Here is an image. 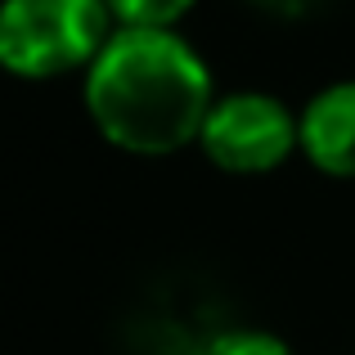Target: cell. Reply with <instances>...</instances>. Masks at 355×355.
Listing matches in <instances>:
<instances>
[{
  "mask_svg": "<svg viewBox=\"0 0 355 355\" xmlns=\"http://www.w3.org/2000/svg\"><path fill=\"white\" fill-rule=\"evenodd\" d=\"M81 99L104 144L130 157H171L198 144L216 86L180 32L117 27L81 72Z\"/></svg>",
  "mask_w": 355,
  "mask_h": 355,
  "instance_id": "6da1fadb",
  "label": "cell"
},
{
  "mask_svg": "<svg viewBox=\"0 0 355 355\" xmlns=\"http://www.w3.org/2000/svg\"><path fill=\"white\" fill-rule=\"evenodd\" d=\"M113 32L104 0H0V72L18 81L86 72Z\"/></svg>",
  "mask_w": 355,
  "mask_h": 355,
  "instance_id": "7a4b0ae2",
  "label": "cell"
},
{
  "mask_svg": "<svg viewBox=\"0 0 355 355\" xmlns=\"http://www.w3.org/2000/svg\"><path fill=\"white\" fill-rule=\"evenodd\" d=\"M198 148L225 175H266L297 153V113L270 90H225L211 99Z\"/></svg>",
  "mask_w": 355,
  "mask_h": 355,
  "instance_id": "3957f363",
  "label": "cell"
},
{
  "mask_svg": "<svg viewBox=\"0 0 355 355\" xmlns=\"http://www.w3.org/2000/svg\"><path fill=\"white\" fill-rule=\"evenodd\" d=\"M297 153L333 180H355V77L315 90L297 108Z\"/></svg>",
  "mask_w": 355,
  "mask_h": 355,
  "instance_id": "277c9868",
  "label": "cell"
},
{
  "mask_svg": "<svg viewBox=\"0 0 355 355\" xmlns=\"http://www.w3.org/2000/svg\"><path fill=\"white\" fill-rule=\"evenodd\" d=\"M117 27H153V32H175L189 18L198 0H104Z\"/></svg>",
  "mask_w": 355,
  "mask_h": 355,
  "instance_id": "5b68a950",
  "label": "cell"
},
{
  "mask_svg": "<svg viewBox=\"0 0 355 355\" xmlns=\"http://www.w3.org/2000/svg\"><path fill=\"white\" fill-rule=\"evenodd\" d=\"M202 355H297V351L270 329H230L211 338Z\"/></svg>",
  "mask_w": 355,
  "mask_h": 355,
  "instance_id": "8992f818",
  "label": "cell"
},
{
  "mask_svg": "<svg viewBox=\"0 0 355 355\" xmlns=\"http://www.w3.org/2000/svg\"><path fill=\"white\" fill-rule=\"evenodd\" d=\"M239 5L257 9V14H270V18H302V14H311L320 0H239Z\"/></svg>",
  "mask_w": 355,
  "mask_h": 355,
  "instance_id": "52a82bcc",
  "label": "cell"
}]
</instances>
